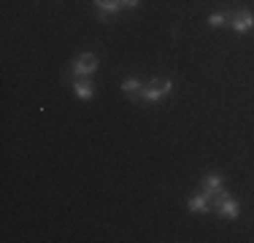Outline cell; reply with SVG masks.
<instances>
[{
  "label": "cell",
  "instance_id": "obj_1",
  "mask_svg": "<svg viewBox=\"0 0 254 243\" xmlns=\"http://www.w3.org/2000/svg\"><path fill=\"white\" fill-rule=\"evenodd\" d=\"M170 86L173 84H170L168 79H154L143 92H138V97H141V100H146V103H157V100H163V97L170 92Z\"/></svg>",
  "mask_w": 254,
  "mask_h": 243
},
{
  "label": "cell",
  "instance_id": "obj_2",
  "mask_svg": "<svg viewBox=\"0 0 254 243\" xmlns=\"http://www.w3.org/2000/svg\"><path fill=\"white\" fill-rule=\"evenodd\" d=\"M95 68H97L95 54H82V57H76V62H73V73H76V76H89V73H95Z\"/></svg>",
  "mask_w": 254,
  "mask_h": 243
},
{
  "label": "cell",
  "instance_id": "obj_3",
  "mask_svg": "<svg viewBox=\"0 0 254 243\" xmlns=\"http://www.w3.org/2000/svg\"><path fill=\"white\" fill-rule=\"evenodd\" d=\"M230 25H233V30L246 33V30H252V27H254V16L249 14V11H238V14L230 16Z\"/></svg>",
  "mask_w": 254,
  "mask_h": 243
},
{
  "label": "cell",
  "instance_id": "obj_4",
  "mask_svg": "<svg viewBox=\"0 0 254 243\" xmlns=\"http://www.w3.org/2000/svg\"><path fill=\"white\" fill-rule=\"evenodd\" d=\"M209 208H211V195L209 192H200L189 200V211H195V213H203V211H209Z\"/></svg>",
  "mask_w": 254,
  "mask_h": 243
},
{
  "label": "cell",
  "instance_id": "obj_5",
  "mask_svg": "<svg viewBox=\"0 0 254 243\" xmlns=\"http://www.w3.org/2000/svg\"><path fill=\"white\" fill-rule=\"evenodd\" d=\"M219 213H222L224 219H235V216H238V202L227 198V200L222 202V205H219Z\"/></svg>",
  "mask_w": 254,
  "mask_h": 243
},
{
  "label": "cell",
  "instance_id": "obj_6",
  "mask_svg": "<svg viewBox=\"0 0 254 243\" xmlns=\"http://www.w3.org/2000/svg\"><path fill=\"white\" fill-rule=\"evenodd\" d=\"M219 189H222V178H219V176H206V178H203V192L216 195Z\"/></svg>",
  "mask_w": 254,
  "mask_h": 243
},
{
  "label": "cell",
  "instance_id": "obj_7",
  "mask_svg": "<svg viewBox=\"0 0 254 243\" xmlns=\"http://www.w3.org/2000/svg\"><path fill=\"white\" fill-rule=\"evenodd\" d=\"M73 89H76L79 97H92V84H89V81H76Z\"/></svg>",
  "mask_w": 254,
  "mask_h": 243
},
{
  "label": "cell",
  "instance_id": "obj_8",
  "mask_svg": "<svg viewBox=\"0 0 254 243\" xmlns=\"http://www.w3.org/2000/svg\"><path fill=\"white\" fill-rule=\"evenodd\" d=\"M119 8H122V3H119V0H108V3L100 8V14H103V16H114Z\"/></svg>",
  "mask_w": 254,
  "mask_h": 243
},
{
  "label": "cell",
  "instance_id": "obj_9",
  "mask_svg": "<svg viewBox=\"0 0 254 243\" xmlns=\"http://www.w3.org/2000/svg\"><path fill=\"white\" fill-rule=\"evenodd\" d=\"M122 89L130 92V95H138V89H141V81H138V79H127L125 84H122Z\"/></svg>",
  "mask_w": 254,
  "mask_h": 243
},
{
  "label": "cell",
  "instance_id": "obj_10",
  "mask_svg": "<svg viewBox=\"0 0 254 243\" xmlns=\"http://www.w3.org/2000/svg\"><path fill=\"white\" fill-rule=\"evenodd\" d=\"M211 27H222L224 25V14H211Z\"/></svg>",
  "mask_w": 254,
  "mask_h": 243
},
{
  "label": "cell",
  "instance_id": "obj_11",
  "mask_svg": "<svg viewBox=\"0 0 254 243\" xmlns=\"http://www.w3.org/2000/svg\"><path fill=\"white\" fill-rule=\"evenodd\" d=\"M119 3H122V8H125V5H127V8H135L138 0H119Z\"/></svg>",
  "mask_w": 254,
  "mask_h": 243
}]
</instances>
